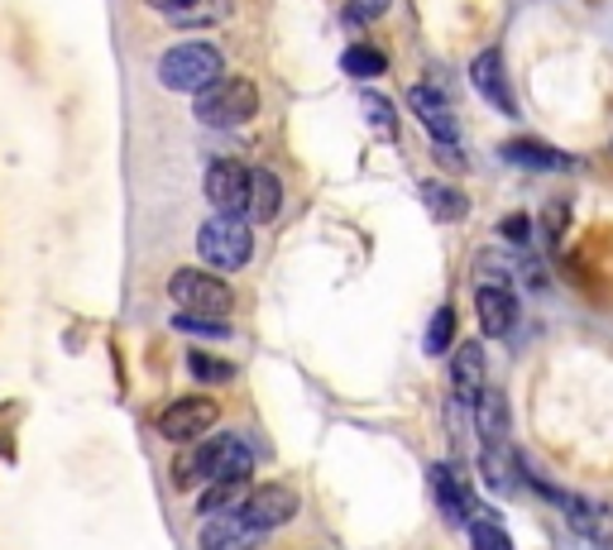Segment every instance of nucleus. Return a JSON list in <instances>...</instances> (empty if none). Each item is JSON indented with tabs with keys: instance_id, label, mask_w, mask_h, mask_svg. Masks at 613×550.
<instances>
[{
	"instance_id": "1",
	"label": "nucleus",
	"mask_w": 613,
	"mask_h": 550,
	"mask_svg": "<svg viewBox=\"0 0 613 550\" xmlns=\"http://www.w3.org/2000/svg\"><path fill=\"white\" fill-rule=\"evenodd\" d=\"M254 450L240 436H216L206 445H182V455L173 460V483L178 489H202V483L220 479H250Z\"/></svg>"
},
{
	"instance_id": "2",
	"label": "nucleus",
	"mask_w": 613,
	"mask_h": 550,
	"mask_svg": "<svg viewBox=\"0 0 613 550\" xmlns=\"http://www.w3.org/2000/svg\"><path fill=\"white\" fill-rule=\"evenodd\" d=\"M159 82L182 96H202L220 82V48L216 44H178L159 62Z\"/></svg>"
},
{
	"instance_id": "3",
	"label": "nucleus",
	"mask_w": 613,
	"mask_h": 550,
	"mask_svg": "<svg viewBox=\"0 0 613 550\" xmlns=\"http://www.w3.org/2000/svg\"><path fill=\"white\" fill-rule=\"evenodd\" d=\"M197 254L206 268H220V273H235L250 264L254 254V234L245 226V216H212L206 226L197 230Z\"/></svg>"
},
{
	"instance_id": "4",
	"label": "nucleus",
	"mask_w": 613,
	"mask_h": 550,
	"mask_svg": "<svg viewBox=\"0 0 613 550\" xmlns=\"http://www.w3.org/2000/svg\"><path fill=\"white\" fill-rule=\"evenodd\" d=\"M168 297L178 302L182 317H212V321H226L230 311V287L206 268H178L168 278Z\"/></svg>"
},
{
	"instance_id": "5",
	"label": "nucleus",
	"mask_w": 613,
	"mask_h": 550,
	"mask_svg": "<svg viewBox=\"0 0 613 550\" xmlns=\"http://www.w3.org/2000/svg\"><path fill=\"white\" fill-rule=\"evenodd\" d=\"M192 111H197V121L212 129H235L259 111V91L250 77H230V82H216L212 91H202V96L192 101Z\"/></svg>"
},
{
	"instance_id": "6",
	"label": "nucleus",
	"mask_w": 613,
	"mask_h": 550,
	"mask_svg": "<svg viewBox=\"0 0 613 550\" xmlns=\"http://www.w3.org/2000/svg\"><path fill=\"white\" fill-rule=\"evenodd\" d=\"M537 489L552 497L560 513H566L570 531H576L580 541H594L599 550L613 546V513H609L604 503H594V497H576V493H560V489H546V483H537Z\"/></svg>"
},
{
	"instance_id": "7",
	"label": "nucleus",
	"mask_w": 613,
	"mask_h": 550,
	"mask_svg": "<svg viewBox=\"0 0 613 550\" xmlns=\"http://www.w3.org/2000/svg\"><path fill=\"white\" fill-rule=\"evenodd\" d=\"M408 106H412L417 121L427 125V135L436 139V149L455 153V144H461V125H455V111H451L446 91L432 87V82H417V87L408 91Z\"/></svg>"
},
{
	"instance_id": "8",
	"label": "nucleus",
	"mask_w": 613,
	"mask_h": 550,
	"mask_svg": "<svg viewBox=\"0 0 613 550\" xmlns=\"http://www.w3.org/2000/svg\"><path fill=\"white\" fill-rule=\"evenodd\" d=\"M240 513L254 522L259 531H279V527H288V522L297 517V493L288 489V483H259V489L245 493V503H240Z\"/></svg>"
},
{
	"instance_id": "9",
	"label": "nucleus",
	"mask_w": 613,
	"mask_h": 550,
	"mask_svg": "<svg viewBox=\"0 0 613 550\" xmlns=\"http://www.w3.org/2000/svg\"><path fill=\"white\" fill-rule=\"evenodd\" d=\"M432 497L441 507V517L451 522V527H469V517L479 513L475 507V489L465 483V469L461 465H432Z\"/></svg>"
},
{
	"instance_id": "10",
	"label": "nucleus",
	"mask_w": 613,
	"mask_h": 550,
	"mask_svg": "<svg viewBox=\"0 0 613 550\" xmlns=\"http://www.w3.org/2000/svg\"><path fill=\"white\" fill-rule=\"evenodd\" d=\"M206 196H212L220 216H245V206H250V168L235 159H216L206 168Z\"/></svg>"
},
{
	"instance_id": "11",
	"label": "nucleus",
	"mask_w": 613,
	"mask_h": 550,
	"mask_svg": "<svg viewBox=\"0 0 613 550\" xmlns=\"http://www.w3.org/2000/svg\"><path fill=\"white\" fill-rule=\"evenodd\" d=\"M212 426H216V402L212 398H178L159 412V436L178 440V445H192Z\"/></svg>"
},
{
	"instance_id": "12",
	"label": "nucleus",
	"mask_w": 613,
	"mask_h": 550,
	"mask_svg": "<svg viewBox=\"0 0 613 550\" xmlns=\"http://www.w3.org/2000/svg\"><path fill=\"white\" fill-rule=\"evenodd\" d=\"M240 503H245V497H240ZM197 541H202V550H254L259 541H264V531H259L254 522L240 513V507H230V513H216V517L202 522Z\"/></svg>"
},
{
	"instance_id": "13",
	"label": "nucleus",
	"mask_w": 613,
	"mask_h": 550,
	"mask_svg": "<svg viewBox=\"0 0 613 550\" xmlns=\"http://www.w3.org/2000/svg\"><path fill=\"white\" fill-rule=\"evenodd\" d=\"M475 317H479V331L489 340H503L513 335L518 325V297L508 283H479L475 287Z\"/></svg>"
},
{
	"instance_id": "14",
	"label": "nucleus",
	"mask_w": 613,
	"mask_h": 550,
	"mask_svg": "<svg viewBox=\"0 0 613 550\" xmlns=\"http://www.w3.org/2000/svg\"><path fill=\"white\" fill-rule=\"evenodd\" d=\"M469 82H475V91L489 101L493 111L518 115V101H513V87H508V72H503V54H499V48H485V54L469 62Z\"/></svg>"
},
{
	"instance_id": "15",
	"label": "nucleus",
	"mask_w": 613,
	"mask_h": 550,
	"mask_svg": "<svg viewBox=\"0 0 613 550\" xmlns=\"http://www.w3.org/2000/svg\"><path fill=\"white\" fill-rule=\"evenodd\" d=\"M451 388H455V398H461L465 408H475L479 392H485V350H479L475 340L451 355Z\"/></svg>"
},
{
	"instance_id": "16",
	"label": "nucleus",
	"mask_w": 613,
	"mask_h": 550,
	"mask_svg": "<svg viewBox=\"0 0 613 550\" xmlns=\"http://www.w3.org/2000/svg\"><path fill=\"white\" fill-rule=\"evenodd\" d=\"M475 431H479V440H485V445H503L508 440V402H503V392H493V388L479 392Z\"/></svg>"
},
{
	"instance_id": "17",
	"label": "nucleus",
	"mask_w": 613,
	"mask_h": 550,
	"mask_svg": "<svg viewBox=\"0 0 613 550\" xmlns=\"http://www.w3.org/2000/svg\"><path fill=\"white\" fill-rule=\"evenodd\" d=\"M503 159L518 163V168H542V173H556V168H570V159L560 149H546L537 139H513L503 144Z\"/></svg>"
},
{
	"instance_id": "18",
	"label": "nucleus",
	"mask_w": 613,
	"mask_h": 550,
	"mask_svg": "<svg viewBox=\"0 0 613 550\" xmlns=\"http://www.w3.org/2000/svg\"><path fill=\"white\" fill-rule=\"evenodd\" d=\"M283 206V187L273 173H250V206H245V216L259 220V226H269L273 216H279Z\"/></svg>"
},
{
	"instance_id": "19",
	"label": "nucleus",
	"mask_w": 613,
	"mask_h": 550,
	"mask_svg": "<svg viewBox=\"0 0 613 550\" xmlns=\"http://www.w3.org/2000/svg\"><path fill=\"white\" fill-rule=\"evenodd\" d=\"M245 483H250V479H220V483H206V493L197 497V513H202V517H216V513H230V507H240V497L250 493Z\"/></svg>"
},
{
	"instance_id": "20",
	"label": "nucleus",
	"mask_w": 613,
	"mask_h": 550,
	"mask_svg": "<svg viewBox=\"0 0 613 550\" xmlns=\"http://www.w3.org/2000/svg\"><path fill=\"white\" fill-rule=\"evenodd\" d=\"M422 202L432 206L436 220H461L469 211V202L455 187H441V182H422Z\"/></svg>"
},
{
	"instance_id": "21",
	"label": "nucleus",
	"mask_w": 613,
	"mask_h": 550,
	"mask_svg": "<svg viewBox=\"0 0 613 550\" xmlns=\"http://www.w3.org/2000/svg\"><path fill=\"white\" fill-rule=\"evenodd\" d=\"M469 550H513V541H508V531L493 522L489 513H475L469 517Z\"/></svg>"
},
{
	"instance_id": "22",
	"label": "nucleus",
	"mask_w": 613,
	"mask_h": 550,
	"mask_svg": "<svg viewBox=\"0 0 613 550\" xmlns=\"http://www.w3.org/2000/svg\"><path fill=\"white\" fill-rule=\"evenodd\" d=\"M341 68H345L350 77H379V72L388 68V62H384V54H379V48H370V44H355V48H345Z\"/></svg>"
},
{
	"instance_id": "23",
	"label": "nucleus",
	"mask_w": 613,
	"mask_h": 550,
	"mask_svg": "<svg viewBox=\"0 0 613 550\" xmlns=\"http://www.w3.org/2000/svg\"><path fill=\"white\" fill-rule=\"evenodd\" d=\"M360 111H364V121H370L374 129H379L384 139H398V121H394V106H388L384 96H374V91H364V96H360Z\"/></svg>"
},
{
	"instance_id": "24",
	"label": "nucleus",
	"mask_w": 613,
	"mask_h": 550,
	"mask_svg": "<svg viewBox=\"0 0 613 550\" xmlns=\"http://www.w3.org/2000/svg\"><path fill=\"white\" fill-rule=\"evenodd\" d=\"M226 5L230 0H192L182 15H173L178 30H202V24H216L220 15H226Z\"/></svg>"
},
{
	"instance_id": "25",
	"label": "nucleus",
	"mask_w": 613,
	"mask_h": 550,
	"mask_svg": "<svg viewBox=\"0 0 613 550\" xmlns=\"http://www.w3.org/2000/svg\"><path fill=\"white\" fill-rule=\"evenodd\" d=\"M485 479H489L499 493H513V483H518V469L508 465L503 445H489V450H485Z\"/></svg>"
},
{
	"instance_id": "26",
	"label": "nucleus",
	"mask_w": 613,
	"mask_h": 550,
	"mask_svg": "<svg viewBox=\"0 0 613 550\" xmlns=\"http://www.w3.org/2000/svg\"><path fill=\"white\" fill-rule=\"evenodd\" d=\"M451 335H455V311L441 307L436 317H432V325H427L422 350H427V355H441V350H451Z\"/></svg>"
},
{
	"instance_id": "27",
	"label": "nucleus",
	"mask_w": 613,
	"mask_h": 550,
	"mask_svg": "<svg viewBox=\"0 0 613 550\" xmlns=\"http://www.w3.org/2000/svg\"><path fill=\"white\" fill-rule=\"evenodd\" d=\"M188 374L202 378V383H230L235 369L226 359H212V355H202V350H192V355H188Z\"/></svg>"
},
{
	"instance_id": "28",
	"label": "nucleus",
	"mask_w": 613,
	"mask_h": 550,
	"mask_svg": "<svg viewBox=\"0 0 613 550\" xmlns=\"http://www.w3.org/2000/svg\"><path fill=\"white\" fill-rule=\"evenodd\" d=\"M173 331L182 335H202V340H220V335H230V325L226 321H212V317H173Z\"/></svg>"
},
{
	"instance_id": "29",
	"label": "nucleus",
	"mask_w": 613,
	"mask_h": 550,
	"mask_svg": "<svg viewBox=\"0 0 613 550\" xmlns=\"http://www.w3.org/2000/svg\"><path fill=\"white\" fill-rule=\"evenodd\" d=\"M394 0H350V20H379Z\"/></svg>"
},
{
	"instance_id": "30",
	"label": "nucleus",
	"mask_w": 613,
	"mask_h": 550,
	"mask_svg": "<svg viewBox=\"0 0 613 550\" xmlns=\"http://www.w3.org/2000/svg\"><path fill=\"white\" fill-rule=\"evenodd\" d=\"M149 5H154V10H163V15L173 20V15H182V10L192 5V0H149Z\"/></svg>"
},
{
	"instance_id": "31",
	"label": "nucleus",
	"mask_w": 613,
	"mask_h": 550,
	"mask_svg": "<svg viewBox=\"0 0 613 550\" xmlns=\"http://www.w3.org/2000/svg\"><path fill=\"white\" fill-rule=\"evenodd\" d=\"M503 234H508V240H527V220H523V216H518V220H508Z\"/></svg>"
}]
</instances>
